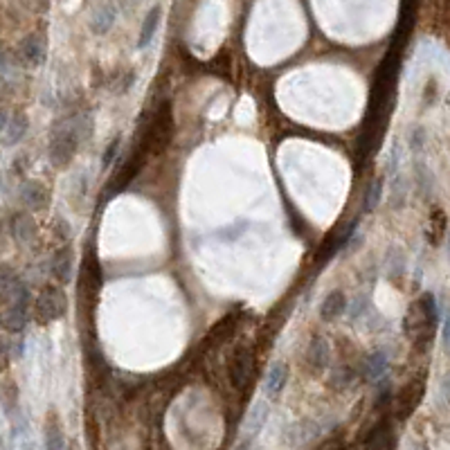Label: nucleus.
Wrapping results in <instances>:
<instances>
[{"label": "nucleus", "mask_w": 450, "mask_h": 450, "mask_svg": "<svg viewBox=\"0 0 450 450\" xmlns=\"http://www.w3.org/2000/svg\"><path fill=\"white\" fill-rule=\"evenodd\" d=\"M3 302H5V315H3L5 329L9 333H23L30 322L32 297H30L27 284L23 282L20 277L7 293H3Z\"/></svg>", "instance_id": "obj_1"}, {"label": "nucleus", "mask_w": 450, "mask_h": 450, "mask_svg": "<svg viewBox=\"0 0 450 450\" xmlns=\"http://www.w3.org/2000/svg\"><path fill=\"white\" fill-rule=\"evenodd\" d=\"M82 142V131L77 122H61L52 129L50 137V160L59 169H65L75 160L77 146Z\"/></svg>", "instance_id": "obj_2"}, {"label": "nucleus", "mask_w": 450, "mask_h": 450, "mask_svg": "<svg viewBox=\"0 0 450 450\" xmlns=\"http://www.w3.org/2000/svg\"><path fill=\"white\" fill-rule=\"evenodd\" d=\"M68 311V297L61 291V286H45L34 302V315L41 325H50L65 315Z\"/></svg>", "instance_id": "obj_3"}, {"label": "nucleus", "mask_w": 450, "mask_h": 450, "mask_svg": "<svg viewBox=\"0 0 450 450\" xmlns=\"http://www.w3.org/2000/svg\"><path fill=\"white\" fill-rule=\"evenodd\" d=\"M9 232L14 237L16 244L30 246L39 239V225L34 221V216L27 212H16L9 221Z\"/></svg>", "instance_id": "obj_4"}, {"label": "nucleus", "mask_w": 450, "mask_h": 450, "mask_svg": "<svg viewBox=\"0 0 450 450\" xmlns=\"http://www.w3.org/2000/svg\"><path fill=\"white\" fill-rule=\"evenodd\" d=\"M18 201L27 207V210H45L50 203V194L45 189V185L39 180H25L18 185Z\"/></svg>", "instance_id": "obj_5"}, {"label": "nucleus", "mask_w": 450, "mask_h": 450, "mask_svg": "<svg viewBox=\"0 0 450 450\" xmlns=\"http://www.w3.org/2000/svg\"><path fill=\"white\" fill-rule=\"evenodd\" d=\"M30 129V120L25 113H5L3 118V144L5 146H16L25 140Z\"/></svg>", "instance_id": "obj_6"}, {"label": "nucleus", "mask_w": 450, "mask_h": 450, "mask_svg": "<svg viewBox=\"0 0 450 450\" xmlns=\"http://www.w3.org/2000/svg\"><path fill=\"white\" fill-rule=\"evenodd\" d=\"M306 365L313 374H322L325 369H329L331 365V347H329V340L315 336L313 340L308 342L306 347Z\"/></svg>", "instance_id": "obj_7"}, {"label": "nucleus", "mask_w": 450, "mask_h": 450, "mask_svg": "<svg viewBox=\"0 0 450 450\" xmlns=\"http://www.w3.org/2000/svg\"><path fill=\"white\" fill-rule=\"evenodd\" d=\"M73 263H75V252L70 246H61L50 259V273L61 286L73 280Z\"/></svg>", "instance_id": "obj_8"}, {"label": "nucleus", "mask_w": 450, "mask_h": 450, "mask_svg": "<svg viewBox=\"0 0 450 450\" xmlns=\"http://www.w3.org/2000/svg\"><path fill=\"white\" fill-rule=\"evenodd\" d=\"M387 367H389V356L385 349H376L367 356V358L363 361V367H361V374L365 380H369V383H378V380H383L385 374H387Z\"/></svg>", "instance_id": "obj_9"}, {"label": "nucleus", "mask_w": 450, "mask_h": 450, "mask_svg": "<svg viewBox=\"0 0 450 450\" xmlns=\"http://www.w3.org/2000/svg\"><path fill=\"white\" fill-rule=\"evenodd\" d=\"M288 374H291V369H288V365L284 363H275L270 365L266 378H263V394H266V399L275 401L277 396L282 394L286 383H288Z\"/></svg>", "instance_id": "obj_10"}, {"label": "nucleus", "mask_w": 450, "mask_h": 450, "mask_svg": "<svg viewBox=\"0 0 450 450\" xmlns=\"http://www.w3.org/2000/svg\"><path fill=\"white\" fill-rule=\"evenodd\" d=\"M318 437H320V425L313 421H299L286 430V442L293 448H302L313 439H318Z\"/></svg>", "instance_id": "obj_11"}, {"label": "nucleus", "mask_w": 450, "mask_h": 450, "mask_svg": "<svg viewBox=\"0 0 450 450\" xmlns=\"http://www.w3.org/2000/svg\"><path fill=\"white\" fill-rule=\"evenodd\" d=\"M347 295L342 291H331L320 304V320L325 322H336L340 315L347 313Z\"/></svg>", "instance_id": "obj_12"}, {"label": "nucleus", "mask_w": 450, "mask_h": 450, "mask_svg": "<svg viewBox=\"0 0 450 450\" xmlns=\"http://www.w3.org/2000/svg\"><path fill=\"white\" fill-rule=\"evenodd\" d=\"M20 61L30 65V68H37L43 63L45 59V43L39 37H27L25 41L20 43Z\"/></svg>", "instance_id": "obj_13"}, {"label": "nucleus", "mask_w": 450, "mask_h": 450, "mask_svg": "<svg viewBox=\"0 0 450 450\" xmlns=\"http://www.w3.org/2000/svg\"><path fill=\"white\" fill-rule=\"evenodd\" d=\"M45 450H65V437H63V428L56 414H50L48 423H45Z\"/></svg>", "instance_id": "obj_14"}, {"label": "nucleus", "mask_w": 450, "mask_h": 450, "mask_svg": "<svg viewBox=\"0 0 450 450\" xmlns=\"http://www.w3.org/2000/svg\"><path fill=\"white\" fill-rule=\"evenodd\" d=\"M160 16H163V11H160V7H154L151 11L146 14L144 23H142V30H140V39H137V48H146L149 43L154 41L156 37V30L160 25Z\"/></svg>", "instance_id": "obj_15"}, {"label": "nucleus", "mask_w": 450, "mask_h": 450, "mask_svg": "<svg viewBox=\"0 0 450 450\" xmlns=\"http://www.w3.org/2000/svg\"><path fill=\"white\" fill-rule=\"evenodd\" d=\"M113 20H115V9L108 7V5H104V7H99L95 11L90 27H92V32H97V34H106L113 27Z\"/></svg>", "instance_id": "obj_16"}, {"label": "nucleus", "mask_w": 450, "mask_h": 450, "mask_svg": "<svg viewBox=\"0 0 450 450\" xmlns=\"http://www.w3.org/2000/svg\"><path fill=\"white\" fill-rule=\"evenodd\" d=\"M380 199H383V178H378V180H374L372 185H369L363 210L365 212H374L376 207H378V203H380Z\"/></svg>", "instance_id": "obj_17"}, {"label": "nucleus", "mask_w": 450, "mask_h": 450, "mask_svg": "<svg viewBox=\"0 0 450 450\" xmlns=\"http://www.w3.org/2000/svg\"><path fill=\"white\" fill-rule=\"evenodd\" d=\"M266 417H268V406H266V403H257V406L252 408V414H250L248 432L250 435H257L261 430V425L266 423Z\"/></svg>", "instance_id": "obj_18"}, {"label": "nucleus", "mask_w": 450, "mask_h": 450, "mask_svg": "<svg viewBox=\"0 0 450 450\" xmlns=\"http://www.w3.org/2000/svg\"><path fill=\"white\" fill-rule=\"evenodd\" d=\"M351 378H354V374H351L349 367H338L336 372L331 374V385L336 389H344L351 383Z\"/></svg>", "instance_id": "obj_19"}, {"label": "nucleus", "mask_w": 450, "mask_h": 450, "mask_svg": "<svg viewBox=\"0 0 450 450\" xmlns=\"http://www.w3.org/2000/svg\"><path fill=\"white\" fill-rule=\"evenodd\" d=\"M423 146H425V131L417 126V129L410 131V149L414 154H421Z\"/></svg>", "instance_id": "obj_20"}, {"label": "nucleus", "mask_w": 450, "mask_h": 450, "mask_svg": "<svg viewBox=\"0 0 450 450\" xmlns=\"http://www.w3.org/2000/svg\"><path fill=\"white\" fill-rule=\"evenodd\" d=\"M120 137H115V140L106 146V151H104V156H101V169H108L111 165H113V160H115V156H118V149H120Z\"/></svg>", "instance_id": "obj_21"}, {"label": "nucleus", "mask_w": 450, "mask_h": 450, "mask_svg": "<svg viewBox=\"0 0 450 450\" xmlns=\"http://www.w3.org/2000/svg\"><path fill=\"white\" fill-rule=\"evenodd\" d=\"M246 372H248V358H237L235 372H232V380H235L237 385H244Z\"/></svg>", "instance_id": "obj_22"}, {"label": "nucleus", "mask_w": 450, "mask_h": 450, "mask_svg": "<svg viewBox=\"0 0 450 450\" xmlns=\"http://www.w3.org/2000/svg\"><path fill=\"white\" fill-rule=\"evenodd\" d=\"M450 342V311L446 313V320H444V344Z\"/></svg>", "instance_id": "obj_23"}, {"label": "nucleus", "mask_w": 450, "mask_h": 450, "mask_svg": "<svg viewBox=\"0 0 450 450\" xmlns=\"http://www.w3.org/2000/svg\"><path fill=\"white\" fill-rule=\"evenodd\" d=\"M444 396H446V401L450 403V376L444 380Z\"/></svg>", "instance_id": "obj_24"}, {"label": "nucleus", "mask_w": 450, "mask_h": 450, "mask_svg": "<svg viewBox=\"0 0 450 450\" xmlns=\"http://www.w3.org/2000/svg\"><path fill=\"white\" fill-rule=\"evenodd\" d=\"M235 450H250V444H248V442H244V444H239Z\"/></svg>", "instance_id": "obj_25"}, {"label": "nucleus", "mask_w": 450, "mask_h": 450, "mask_svg": "<svg viewBox=\"0 0 450 450\" xmlns=\"http://www.w3.org/2000/svg\"><path fill=\"white\" fill-rule=\"evenodd\" d=\"M448 257H450V232H448Z\"/></svg>", "instance_id": "obj_26"}, {"label": "nucleus", "mask_w": 450, "mask_h": 450, "mask_svg": "<svg viewBox=\"0 0 450 450\" xmlns=\"http://www.w3.org/2000/svg\"><path fill=\"white\" fill-rule=\"evenodd\" d=\"M446 351H448V356H450V342H446Z\"/></svg>", "instance_id": "obj_27"}]
</instances>
